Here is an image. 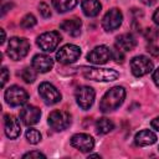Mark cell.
Returning <instances> with one entry per match:
<instances>
[{
  "mask_svg": "<svg viewBox=\"0 0 159 159\" xmlns=\"http://www.w3.org/2000/svg\"><path fill=\"white\" fill-rule=\"evenodd\" d=\"M125 98V89L122 86H116L108 89L99 102V109L103 113L117 109Z\"/></svg>",
  "mask_w": 159,
  "mask_h": 159,
  "instance_id": "obj_1",
  "label": "cell"
},
{
  "mask_svg": "<svg viewBox=\"0 0 159 159\" xmlns=\"http://www.w3.org/2000/svg\"><path fill=\"white\" fill-rule=\"evenodd\" d=\"M81 73L84 78L99 82L116 81L119 73L112 68H99V67H81Z\"/></svg>",
  "mask_w": 159,
  "mask_h": 159,
  "instance_id": "obj_2",
  "label": "cell"
},
{
  "mask_svg": "<svg viewBox=\"0 0 159 159\" xmlns=\"http://www.w3.org/2000/svg\"><path fill=\"white\" fill-rule=\"evenodd\" d=\"M30 51V43L25 37H11L7 45V55L14 61L22 60Z\"/></svg>",
  "mask_w": 159,
  "mask_h": 159,
  "instance_id": "obj_3",
  "label": "cell"
},
{
  "mask_svg": "<svg viewBox=\"0 0 159 159\" xmlns=\"http://www.w3.org/2000/svg\"><path fill=\"white\" fill-rule=\"evenodd\" d=\"M5 101L11 107H19L27 102L29 93L20 86H11L5 91Z\"/></svg>",
  "mask_w": 159,
  "mask_h": 159,
  "instance_id": "obj_4",
  "label": "cell"
},
{
  "mask_svg": "<svg viewBox=\"0 0 159 159\" xmlns=\"http://www.w3.org/2000/svg\"><path fill=\"white\" fill-rule=\"evenodd\" d=\"M81 56V48L76 45L67 43L56 52V60L62 65H70L76 62Z\"/></svg>",
  "mask_w": 159,
  "mask_h": 159,
  "instance_id": "obj_5",
  "label": "cell"
},
{
  "mask_svg": "<svg viewBox=\"0 0 159 159\" xmlns=\"http://www.w3.org/2000/svg\"><path fill=\"white\" fill-rule=\"evenodd\" d=\"M60 41H61V35L57 31H47V32H43L36 40L37 46L42 51H45V52H52V51H55L56 47L58 46Z\"/></svg>",
  "mask_w": 159,
  "mask_h": 159,
  "instance_id": "obj_6",
  "label": "cell"
},
{
  "mask_svg": "<svg viewBox=\"0 0 159 159\" xmlns=\"http://www.w3.org/2000/svg\"><path fill=\"white\" fill-rule=\"evenodd\" d=\"M48 124L56 132L65 130L71 124V116L65 111H52L48 116Z\"/></svg>",
  "mask_w": 159,
  "mask_h": 159,
  "instance_id": "obj_7",
  "label": "cell"
},
{
  "mask_svg": "<svg viewBox=\"0 0 159 159\" xmlns=\"http://www.w3.org/2000/svg\"><path fill=\"white\" fill-rule=\"evenodd\" d=\"M153 62L147 56H135L130 61V70L135 77H142L153 70Z\"/></svg>",
  "mask_w": 159,
  "mask_h": 159,
  "instance_id": "obj_8",
  "label": "cell"
},
{
  "mask_svg": "<svg viewBox=\"0 0 159 159\" xmlns=\"http://www.w3.org/2000/svg\"><path fill=\"white\" fill-rule=\"evenodd\" d=\"M39 94L46 104H56L62 98L60 91L48 82H42L39 86Z\"/></svg>",
  "mask_w": 159,
  "mask_h": 159,
  "instance_id": "obj_9",
  "label": "cell"
},
{
  "mask_svg": "<svg viewBox=\"0 0 159 159\" xmlns=\"http://www.w3.org/2000/svg\"><path fill=\"white\" fill-rule=\"evenodd\" d=\"M122 20H123V15H122L120 10L117 9V7H113V9L108 10L106 12V15L103 16V19H102V27L107 32L114 31V30H117L122 25Z\"/></svg>",
  "mask_w": 159,
  "mask_h": 159,
  "instance_id": "obj_10",
  "label": "cell"
},
{
  "mask_svg": "<svg viewBox=\"0 0 159 159\" xmlns=\"http://www.w3.org/2000/svg\"><path fill=\"white\" fill-rule=\"evenodd\" d=\"M112 58V50L106 45H101L94 47L88 55L87 61L93 65H104Z\"/></svg>",
  "mask_w": 159,
  "mask_h": 159,
  "instance_id": "obj_11",
  "label": "cell"
},
{
  "mask_svg": "<svg viewBox=\"0 0 159 159\" xmlns=\"http://www.w3.org/2000/svg\"><path fill=\"white\" fill-rule=\"evenodd\" d=\"M94 89L89 86H81L76 91V101L77 104L82 109H89L94 102Z\"/></svg>",
  "mask_w": 159,
  "mask_h": 159,
  "instance_id": "obj_12",
  "label": "cell"
},
{
  "mask_svg": "<svg viewBox=\"0 0 159 159\" xmlns=\"http://www.w3.org/2000/svg\"><path fill=\"white\" fill-rule=\"evenodd\" d=\"M71 145L75 147L76 149L83 152V153H87V152H91L94 147V139L89 135V134H86V133H77L75 135H72L71 138Z\"/></svg>",
  "mask_w": 159,
  "mask_h": 159,
  "instance_id": "obj_13",
  "label": "cell"
},
{
  "mask_svg": "<svg viewBox=\"0 0 159 159\" xmlns=\"http://www.w3.org/2000/svg\"><path fill=\"white\" fill-rule=\"evenodd\" d=\"M4 129H5V134L7 138L16 139L21 133L19 119L12 114H5L4 116Z\"/></svg>",
  "mask_w": 159,
  "mask_h": 159,
  "instance_id": "obj_14",
  "label": "cell"
},
{
  "mask_svg": "<svg viewBox=\"0 0 159 159\" xmlns=\"http://www.w3.org/2000/svg\"><path fill=\"white\" fill-rule=\"evenodd\" d=\"M40 117H41V111L37 107L31 106V104L25 106L20 111V118H21L22 123L26 125H34V124L39 123Z\"/></svg>",
  "mask_w": 159,
  "mask_h": 159,
  "instance_id": "obj_15",
  "label": "cell"
},
{
  "mask_svg": "<svg viewBox=\"0 0 159 159\" xmlns=\"http://www.w3.org/2000/svg\"><path fill=\"white\" fill-rule=\"evenodd\" d=\"M32 67L41 73L48 72L53 67V60L45 53H39L32 58Z\"/></svg>",
  "mask_w": 159,
  "mask_h": 159,
  "instance_id": "obj_16",
  "label": "cell"
},
{
  "mask_svg": "<svg viewBox=\"0 0 159 159\" xmlns=\"http://www.w3.org/2000/svg\"><path fill=\"white\" fill-rule=\"evenodd\" d=\"M60 27H61L65 32H67V34H70L71 36H75V37H76V36H78V35L81 34L82 21H81L78 17L67 19V20H65L63 22H61Z\"/></svg>",
  "mask_w": 159,
  "mask_h": 159,
  "instance_id": "obj_17",
  "label": "cell"
},
{
  "mask_svg": "<svg viewBox=\"0 0 159 159\" xmlns=\"http://www.w3.org/2000/svg\"><path fill=\"white\" fill-rule=\"evenodd\" d=\"M137 46V40L132 34H122L116 39V47L122 51H132Z\"/></svg>",
  "mask_w": 159,
  "mask_h": 159,
  "instance_id": "obj_18",
  "label": "cell"
},
{
  "mask_svg": "<svg viewBox=\"0 0 159 159\" xmlns=\"http://www.w3.org/2000/svg\"><path fill=\"white\" fill-rule=\"evenodd\" d=\"M135 144L139 147H147V145H152L157 142V135L149 130V129H143L140 132H138L134 137Z\"/></svg>",
  "mask_w": 159,
  "mask_h": 159,
  "instance_id": "obj_19",
  "label": "cell"
},
{
  "mask_svg": "<svg viewBox=\"0 0 159 159\" xmlns=\"http://www.w3.org/2000/svg\"><path fill=\"white\" fill-rule=\"evenodd\" d=\"M81 7H82V11L86 16L93 17V16H97L99 14L102 5L98 0H82Z\"/></svg>",
  "mask_w": 159,
  "mask_h": 159,
  "instance_id": "obj_20",
  "label": "cell"
},
{
  "mask_svg": "<svg viewBox=\"0 0 159 159\" xmlns=\"http://www.w3.org/2000/svg\"><path fill=\"white\" fill-rule=\"evenodd\" d=\"M77 4H78V0H52L53 7L61 14L72 10Z\"/></svg>",
  "mask_w": 159,
  "mask_h": 159,
  "instance_id": "obj_21",
  "label": "cell"
},
{
  "mask_svg": "<svg viewBox=\"0 0 159 159\" xmlns=\"http://www.w3.org/2000/svg\"><path fill=\"white\" fill-rule=\"evenodd\" d=\"M114 128V124L108 118H99L96 122V130L98 134H107Z\"/></svg>",
  "mask_w": 159,
  "mask_h": 159,
  "instance_id": "obj_22",
  "label": "cell"
},
{
  "mask_svg": "<svg viewBox=\"0 0 159 159\" xmlns=\"http://www.w3.org/2000/svg\"><path fill=\"white\" fill-rule=\"evenodd\" d=\"M21 78L26 82V83H32L36 80V70L32 67H25L21 71Z\"/></svg>",
  "mask_w": 159,
  "mask_h": 159,
  "instance_id": "obj_23",
  "label": "cell"
},
{
  "mask_svg": "<svg viewBox=\"0 0 159 159\" xmlns=\"http://www.w3.org/2000/svg\"><path fill=\"white\" fill-rule=\"evenodd\" d=\"M25 135H26V139H27V142L30 144H37L41 140V133L37 129H35V128L27 129Z\"/></svg>",
  "mask_w": 159,
  "mask_h": 159,
  "instance_id": "obj_24",
  "label": "cell"
},
{
  "mask_svg": "<svg viewBox=\"0 0 159 159\" xmlns=\"http://www.w3.org/2000/svg\"><path fill=\"white\" fill-rule=\"evenodd\" d=\"M36 17L32 15V14H27V15H25L24 17H22V20H21V26L24 27V29H31V27H34L35 25H36Z\"/></svg>",
  "mask_w": 159,
  "mask_h": 159,
  "instance_id": "obj_25",
  "label": "cell"
},
{
  "mask_svg": "<svg viewBox=\"0 0 159 159\" xmlns=\"http://www.w3.org/2000/svg\"><path fill=\"white\" fill-rule=\"evenodd\" d=\"M144 36H145V39H147L148 41L154 42V41L159 37V30H157L155 27H149V29H147V30L144 31Z\"/></svg>",
  "mask_w": 159,
  "mask_h": 159,
  "instance_id": "obj_26",
  "label": "cell"
},
{
  "mask_svg": "<svg viewBox=\"0 0 159 159\" xmlns=\"http://www.w3.org/2000/svg\"><path fill=\"white\" fill-rule=\"evenodd\" d=\"M112 58H113L117 63H123V61H124L123 51L119 50L118 47H114V48L112 50Z\"/></svg>",
  "mask_w": 159,
  "mask_h": 159,
  "instance_id": "obj_27",
  "label": "cell"
},
{
  "mask_svg": "<svg viewBox=\"0 0 159 159\" xmlns=\"http://www.w3.org/2000/svg\"><path fill=\"white\" fill-rule=\"evenodd\" d=\"M39 10H40V14L43 16V17H50L51 16V10H50V6L45 2H40L39 4Z\"/></svg>",
  "mask_w": 159,
  "mask_h": 159,
  "instance_id": "obj_28",
  "label": "cell"
},
{
  "mask_svg": "<svg viewBox=\"0 0 159 159\" xmlns=\"http://www.w3.org/2000/svg\"><path fill=\"white\" fill-rule=\"evenodd\" d=\"M45 157L46 155L42 154L39 150H32V152H29V153H26V154L22 155V158H45Z\"/></svg>",
  "mask_w": 159,
  "mask_h": 159,
  "instance_id": "obj_29",
  "label": "cell"
},
{
  "mask_svg": "<svg viewBox=\"0 0 159 159\" xmlns=\"http://www.w3.org/2000/svg\"><path fill=\"white\" fill-rule=\"evenodd\" d=\"M11 7H12V2L11 1L6 2V0H1V16H4L6 14V11L10 10Z\"/></svg>",
  "mask_w": 159,
  "mask_h": 159,
  "instance_id": "obj_30",
  "label": "cell"
},
{
  "mask_svg": "<svg viewBox=\"0 0 159 159\" xmlns=\"http://www.w3.org/2000/svg\"><path fill=\"white\" fill-rule=\"evenodd\" d=\"M7 78H9V71H7L6 67H2V68H1V87L5 86Z\"/></svg>",
  "mask_w": 159,
  "mask_h": 159,
  "instance_id": "obj_31",
  "label": "cell"
},
{
  "mask_svg": "<svg viewBox=\"0 0 159 159\" xmlns=\"http://www.w3.org/2000/svg\"><path fill=\"white\" fill-rule=\"evenodd\" d=\"M148 52H150V53L154 55V56H158V55H159V47H157V46H154V45H149V46H148Z\"/></svg>",
  "mask_w": 159,
  "mask_h": 159,
  "instance_id": "obj_32",
  "label": "cell"
},
{
  "mask_svg": "<svg viewBox=\"0 0 159 159\" xmlns=\"http://www.w3.org/2000/svg\"><path fill=\"white\" fill-rule=\"evenodd\" d=\"M153 81L157 87H159V67L153 72Z\"/></svg>",
  "mask_w": 159,
  "mask_h": 159,
  "instance_id": "obj_33",
  "label": "cell"
},
{
  "mask_svg": "<svg viewBox=\"0 0 159 159\" xmlns=\"http://www.w3.org/2000/svg\"><path fill=\"white\" fill-rule=\"evenodd\" d=\"M152 127H153L154 129L159 130V117H157V118H154V119L152 120Z\"/></svg>",
  "mask_w": 159,
  "mask_h": 159,
  "instance_id": "obj_34",
  "label": "cell"
},
{
  "mask_svg": "<svg viewBox=\"0 0 159 159\" xmlns=\"http://www.w3.org/2000/svg\"><path fill=\"white\" fill-rule=\"evenodd\" d=\"M153 20H154V22L157 24V25H159V7L155 10V12L153 14Z\"/></svg>",
  "mask_w": 159,
  "mask_h": 159,
  "instance_id": "obj_35",
  "label": "cell"
},
{
  "mask_svg": "<svg viewBox=\"0 0 159 159\" xmlns=\"http://www.w3.org/2000/svg\"><path fill=\"white\" fill-rule=\"evenodd\" d=\"M140 1H142L143 4H145V5H149V6H150V5H153L157 0H140Z\"/></svg>",
  "mask_w": 159,
  "mask_h": 159,
  "instance_id": "obj_36",
  "label": "cell"
},
{
  "mask_svg": "<svg viewBox=\"0 0 159 159\" xmlns=\"http://www.w3.org/2000/svg\"><path fill=\"white\" fill-rule=\"evenodd\" d=\"M0 31H1V41H0V42L4 43V42H5V31H4L2 29H0Z\"/></svg>",
  "mask_w": 159,
  "mask_h": 159,
  "instance_id": "obj_37",
  "label": "cell"
},
{
  "mask_svg": "<svg viewBox=\"0 0 159 159\" xmlns=\"http://www.w3.org/2000/svg\"><path fill=\"white\" fill-rule=\"evenodd\" d=\"M88 158H99V155L98 154H91V155H88Z\"/></svg>",
  "mask_w": 159,
  "mask_h": 159,
  "instance_id": "obj_38",
  "label": "cell"
}]
</instances>
